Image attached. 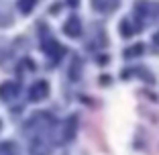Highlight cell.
Segmentation results:
<instances>
[{
  "instance_id": "7c38bea8",
  "label": "cell",
  "mask_w": 159,
  "mask_h": 155,
  "mask_svg": "<svg viewBox=\"0 0 159 155\" xmlns=\"http://www.w3.org/2000/svg\"><path fill=\"white\" fill-rule=\"evenodd\" d=\"M67 2V6H71V8H75V6L80 4V0H66Z\"/></svg>"
},
{
  "instance_id": "9c48e42d",
  "label": "cell",
  "mask_w": 159,
  "mask_h": 155,
  "mask_svg": "<svg viewBox=\"0 0 159 155\" xmlns=\"http://www.w3.org/2000/svg\"><path fill=\"white\" fill-rule=\"evenodd\" d=\"M35 4H37V0H19V10L23 14H29L35 8Z\"/></svg>"
},
{
  "instance_id": "277c9868",
  "label": "cell",
  "mask_w": 159,
  "mask_h": 155,
  "mask_svg": "<svg viewBox=\"0 0 159 155\" xmlns=\"http://www.w3.org/2000/svg\"><path fill=\"white\" fill-rule=\"evenodd\" d=\"M43 51H45L47 55H51V59H53V61H57V59H61V55H63V53H66V49L61 47L57 41L49 39L47 43H43Z\"/></svg>"
},
{
  "instance_id": "30bf717a",
  "label": "cell",
  "mask_w": 159,
  "mask_h": 155,
  "mask_svg": "<svg viewBox=\"0 0 159 155\" xmlns=\"http://www.w3.org/2000/svg\"><path fill=\"white\" fill-rule=\"evenodd\" d=\"M143 49H145L143 45H135V47H129V49H126V51H125V55L135 57V55H139V53H143Z\"/></svg>"
},
{
  "instance_id": "6da1fadb",
  "label": "cell",
  "mask_w": 159,
  "mask_h": 155,
  "mask_svg": "<svg viewBox=\"0 0 159 155\" xmlns=\"http://www.w3.org/2000/svg\"><path fill=\"white\" fill-rule=\"evenodd\" d=\"M31 153L33 155H51V145L47 143V139L43 135H37L33 137V141H31Z\"/></svg>"
},
{
  "instance_id": "7a4b0ae2",
  "label": "cell",
  "mask_w": 159,
  "mask_h": 155,
  "mask_svg": "<svg viewBox=\"0 0 159 155\" xmlns=\"http://www.w3.org/2000/svg\"><path fill=\"white\" fill-rule=\"evenodd\" d=\"M75 133H78V114H71L66 122H63V131H61V137L63 141H74Z\"/></svg>"
},
{
  "instance_id": "ba28073f",
  "label": "cell",
  "mask_w": 159,
  "mask_h": 155,
  "mask_svg": "<svg viewBox=\"0 0 159 155\" xmlns=\"http://www.w3.org/2000/svg\"><path fill=\"white\" fill-rule=\"evenodd\" d=\"M133 33H135V27L131 25V21H129V19H122L120 21V35H122V37H131Z\"/></svg>"
},
{
  "instance_id": "5bb4252c",
  "label": "cell",
  "mask_w": 159,
  "mask_h": 155,
  "mask_svg": "<svg viewBox=\"0 0 159 155\" xmlns=\"http://www.w3.org/2000/svg\"><path fill=\"white\" fill-rule=\"evenodd\" d=\"M0 127H2V125H0Z\"/></svg>"
},
{
  "instance_id": "5b68a950",
  "label": "cell",
  "mask_w": 159,
  "mask_h": 155,
  "mask_svg": "<svg viewBox=\"0 0 159 155\" xmlns=\"http://www.w3.org/2000/svg\"><path fill=\"white\" fill-rule=\"evenodd\" d=\"M63 33H66L67 37H80V33H82V23H80L78 16H70L67 23H63Z\"/></svg>"
},
{
  "instance_id": "3957f363",
  "label": "cell",
  "mask_w": 159,
  "mask_h": 155,
  "mask_svg": "<svg viewBox=\"0 0 159 155\" xmlns=\"http://www.w3.org/2000/svg\"><path fill=\"white\" fill-rule=\"evenodd\" d=\"M118 2H120V0H92V6H94V10H98L100 14H110V12L116 10Z\"/></svg>"
},
{
  "instance_id": "4fadbf2b",
  "label": "cell",
  "mask_w": 159,
  "mask_h": 155,
  "mask_svg": "<svg viewBox=\"0 0 159 155\" xmlns=\"http://www.w3.org/2000/svg\"><path fill=\"white\" fill-rule=\"evenodd\" d=\"M153 41H155V43H157V45H159V31H157V33H155V37H153Z\"/></svg>"
},
{
  "instance_id": "8fae6325",
  "label": "cell",
  "mask_w": 159,
  "mask_h": 155,
  "mask_svg": "<svg viewBox=\"0 0 159 155\" xmlns=\"http://www.w3.org/2000/svg\"><path fill=\"white\" fill-rule=\"evenodd\" d=\"M0 151H2L0 155H14V151H12V145H10V143H4V145L0 147Z\"/></svg>"
},
{
  "instance_id": "8992f818",
  "label": "cell",
  "mask_w": 159,
  "mask_h": 155,
  "mask_svg": "<svg viewBox=\"0 0 159 155\" xmlns=\"http://www.w3.org/2000/svg\"><path fill=\"white\" fill-rule=\"evenodd\" d=\"M47 94H49V86H47V82H43V80L37 82L33 88L29 90V98L35 100V102H37V100H43Z\"/></svg>"
},
{
  "instance_id": "52a82bcc",
  "label": "cell",
  "mask_w": 159,
  "mask_h": 155,
  "mask_svg": "<svg viewBox=\"0 0 159 155\" xmlns=\"http://www.w3.org/2000/svg\"><path fill=\"white\" fill-rule=\"evenodd\" d=\"M16 84L14 82H4V84L0 86V98L2 100H10V98H14L16 96Z\"/></svg>"
}]
</instances>
